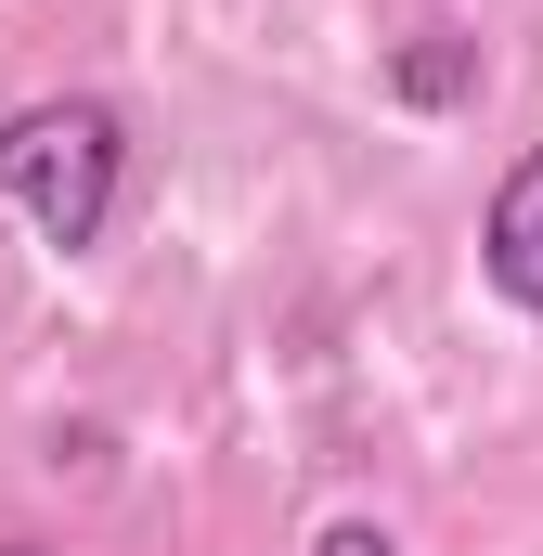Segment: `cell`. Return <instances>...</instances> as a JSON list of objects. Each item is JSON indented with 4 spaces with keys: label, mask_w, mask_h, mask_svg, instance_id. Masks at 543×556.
Returning a JSON list of instances; mask_svg holds the SVG:
<instances>
[{
    "label": "cell",
    "mask_w": 543,
    "mask_h": 556,
    "mask_svg": "<svg viewBox=\"0 0 543 556\" xmlns=\"http://www.w3.org/2000/svg\"><path fill=\"white\" fill-rule=\"evenodd\" d=\"M117 181H130V130H117V104L65 91V104H13V117H0V194L39 220V247H65V260L104 247Z\"/></svg>",
    "instance_id": "obj_1"
},
{
    "label": "cell",
    "mask_w": 543,
    "mask_h": 556,
    "mask_svg": "<svg viewBox=\"0 0 543 556\" xmlns=\"http://www.w3.org/2000/svg\"><path fill=\"white\" fill-rule=\"evenodd\" d=\"M479 273H492V298L505 311H531L543 324V142L492 181V220H479Z\"/></svg>",
    "instance_id": "obj_2"
},
{
    "label": "cell",
    "mask_w": 543,
    "mask_h": 556,
    "mask_svg": "<svg viewBox=\"0 0 543 556\" xmlns=\"http://www.w3.org/2000/svg\"><path fill=\"white\" fill-rule=\"evenodd\" d=\"M466 91H479V39L466 26H414L389 52V104H414V117H453Z\"/></svg>",
    "instance_id": "obj_3"
},
{
    "label": "cell",
    "mask_w": 543,
    "mask_h": 556,
    "mask_svg": "<svg viewBox=\"0 0 543 556\" xmlns=\"http://www.w3.org/2000/svg\"><path fill=\"white\" fill-rule=\"evenodd\" d=\"M311 556H402V544H389L376 518H337V531H324V544H311Z\"/></svg>",
    "instance_id": "obj_4"
},
{
    "label": "cell",
    "mask_w": 543,
    "mask_h": 556,
    "mask_svg": "<svg viewBox=\"0 0 543 556\" xmlns=\"http://www.w3.org/2000/svg\"><path fill=\"white\" fill-rule=\"evenodd\" d=\"M0 556H39V544H0Z\"/></svg>",
    "instance_id": "obj_5"
}]
</instances>
